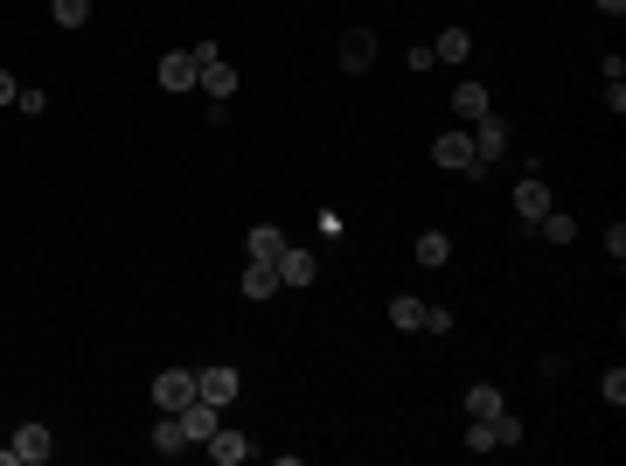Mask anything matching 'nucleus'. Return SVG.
<instances>
[{"instance_id": "cd10ccee", "label": "nucleus", "mask_w": 626, "mask_h": 466, "mask_svg": "<svg viewBox=\"0 0 626 466\" xmlns=\"http://www.w3.org/2000/svg\"><path fill=\"white\" fill-rule=\"evenodd\" d=\"M599 390H606V404H626V369H606V383H599Z\"/></svg>"}, {"instance_id": "0eeeda50", "label": "nucleus", "mask_w": 626, "mask_h": 466, "mask_svg": "<svg viewBox=\"0 0 626 466\" xmlns=\"http://www.w3.org/2000/svg\"><path fill=\"white\" fill-rule=\"evenodd\" d=\"M202 453H209V460H216V466H244V460H251V453H258V446H251L244 432H230V425H216V432L202 439Z\"/></svg>"}, {"instance_id": "2eb2a0df", "label": "nucleus", "mask_w": 626, "mask_h": 466, "mask_svg": "<svg viewBox=\"0 0 626 466\" xmlns=\"http://www.w3.org/2000/svg\"><path fill=\"white\" fill-rule=\"evenodd\" d=\"M244 251H251V258H265V265H279V251H286V237H279V223H251V237H244Z\"/></svg>"}, {"instance_id": "412c9836", "label": "nucleus", "mask_w": 626, "mask_h": 466, "mask_svg": "<svg viewBox=\"0 0 626 466\" xmlns=\"http://www.w3.org/2000/svg\"><path fill=\"white\" fill-rule=\"evenodd\" d=\"M446 258H453V237L446 230H425L418 237V265H446Z\"/></svg>"}, {"instance_id": "393cba45", "label": "nucleus", "mask_w": 626, "mask_h": 466, "mask_svg": "<svg viewBox=\"0 0 626 466\" xmlns=\"http://www.w3.org/2000/svg\"><path fill=\"white\" fill-rule=\"evenodd\" d=\"M494 446H522V418H515V411L494 418Z\"/></svg>"}, {"instance_id": "f8f14e48", "label": "nucleus", "mask_w": 626, "mask_h": 466, "mask_svg": "<svg viewBox=\"0 0 626 466\" xmlns=\"http://www.w3.org/2000/svg\"><path fill=\"white\" fill-rule=\"evenodd\" d=\"M369 63H376V35H369V28H348V35H341V70L362 77Z\"/></svg>"}, {"instance_id": "a211bd4d", "label": "nucleus", "mask_w": 626, "mask_h": 466, "mask_svg": "<svg viewBox=\"0 0 626 466\" xmlns=\"http://www.w3.org/2000/svg\"><path fill=\"white\" fill-rule=\"evenodd\" d=\"M467 418H487V425L501 418V390H494V383H473L467 390Z\"/></svg>"}, {"instance_id": "4468645a", "label": "nucleus", "mask_w": 626, "mask_h": 466, "mask_svg": "<svg viewBox=\"0 0 626 466\" xmlns=\"http://www.w3.org/2000/svg\"><path fill=\"white\" fill-rule=\"evenodd\" d=\"M147 446H154L160 460H174V453H188V432H181V418H174V411H160V425H154V439H147Z\"/></svg>"}, {"instance_id": "5701e85b", "label": "nucleus", "mask_w": 626, "mask_h": 466, "mask_svg": "<svg viewBox=\"0 0 626 466\" xmlns=\"http://www.w3.org/2000/svg\"><path fill=\"white\" fill-rule=\"evenodd\" d=\"M467 453H494V425L487 418H467V439H460Z\"/></svg>"}, {"instance_id": "4be33fe9", "label": "nucleus", "mask_w": 626, "mask_h": 466, "mask_svg": "<svg viewBox=\"0 0 626 466\" xmlns=\"http://www.w3.org/2000/svg\"><path fill=\"white\" fill-rule=\"evenodd\" d=\"M49 14H56V28H84L91 21V0H49Z\"/></svg>"}, {"instance_id": "aec40b11", "label": "nucleus", "mask_w": 626, "mask_h": 466, "mask_svg": "<svg viewBox=\"0 0 626 466\" xmlns=\"http://www.w3.org/2000/svg\"><path fill=\"white\" fill-rule=\"evenodd\" d=\"M536 237H550V244H571V237H578V223H571L564 209H550V216H536Z\"/></svg>"}, {"instance_id": "39448f33", "label": "nucleus", "mask_w": 626, "mask_h": 466, "mask_svg": "<svg viewBox=\"0 0 626 466\" xmlns=\"http://www.w3.org/2000/svg\"><path fill=\"white\" fill-rule=\"evenodd\" d=\"M160 91H195V77H202V63H195V49H167L160 56Z\"/></svg>"}, {"instance_id": "6e6552de", "label": "nucleus", "mask_w": 626, "mask_h": 466, "mask_svg": "<svg viewBox=\"0 0 626 466\" xmlns=\"http://www.w3.org/2000/svg\"><path fill=\"white\" fill-rule=\"evenodd\" d=\"M313 279H320V258H313V251H300V244H286V251H279V286H293V293H300V286H313Z\"/></svg>"}, {"instance_id": "a878e982", "label": "nucleus", "mask_w": 626, "mask_h": 466, "mask_svg": "<svg viewBox=\"0 0 626 466\" xmlns=\"http://www.w3.org/2000/svg\"><path fill=\"white\" fill-rule=\"evenodd\" d=\"M313 230H320V237H327V244H341V230H348V223H341V216H334V209H320V216H313Z\"/></svg>"}, {"instance_id": "b1692460", "label": "nucleus", "mask_w": 626, "mask_h": 466, "mask_svg": "<svg viewBox=\"0 0 626 466\" xmlns=\"http://www.w3.org/2000/svg\"><path fill=\"white\" fill-rule=\"evenodd\" d=\"M14 112H21V119H42V112H49V98H42L35 84H21V91H14Z\"/></svg>"}, {"instance_id": "423d86ee", "label": "nucleus", "mask_w": 626, "mask_h": 466, "mask_svg": "<svg viewBox=\"0 0 626 466\" xmlns=\"http://www.w3.org/2000/svg\"><path fill=\"white\" fill-rule=\"evenodd\" d=\"M154 404H160V411L195 404V369H160V376H154Z\"/></svg>"}, {"instance_id": "f257e3e1", "label": "nucleus", "mask_w": 626, "mask_h": 466, "mask_svg": "<svg viewBox=\"0 0 626 466\" xmlns=\"http://www.w3.org/2000/svg\"><path fill=\"white\" fill-rule=\"evenodd\" d=\"M432 160H439V167H453V174H467V181H480V174H487V167L473 160V133H467V126H446V133L432 140Z\"/></svg>"}, {"instance_id": "bb28decb", "label": "nucleus", "mask_w": 626, "mask_h": 466, "mask_svg": "<svg viewBox=\"0 0 626 466\" xmlns=\"http://www.w3.org/2000/svg\"><path fill=\"white\" fill-rule=\"evenodd\" d=\"M606 258H613V265L626 258V223H606Z\"/></svg>"}, {"instance_id": "1a4fd4ad", "label": "nucleus", "mask_w": 626, "mask_h": 466, "mask_svg": "<svg viewBox=\"0 0 626 466\" xmlns=\"http://www.w3.org/2000/svg\"><path fill=\"white\" fill-rule=\"evenodd\" d=\"M195 91H202L209 105H230V98H237V70H230V63L216 56V63H202V77H195Z\"/></svg>"}, {"instance_id": "f3484780", "label": "nucleus", "mask_w": 626, "mask_h": 466, "mask_svg": "<svg viewBox=\"0 0 626 466\" xmlns=\"http://www.w3.org/2000/svg\"><path fill=\"white\" fill-rule=\"evenodd\" d=\"M390 327L418 334V327H425V300H418V293H397V300H390Z\"/></svg>"}, {"instance_id": "c85d7f7f", "label": "nucleus", "mask_w": 626, "mask_h": 466, "mask_svg": "<svg viewBox=\"0 0 626 466\" xmlns=\"http://www.w3.org/2000/svg\"><path fill=\"white\" fill-rule=\"evenodd\" d=\"M14 91H21V84H14V77H7V70H0V112H7V105H14Z\"/></svg>"}, {"instance_id": "20e7f679", "label": "nucleus", "mask_w": 626, "mask_h": 466, "mask_svg": "<svg viewBox=\"0 0 626 466\" xmlns=\"http://www.w3.org/2000/svg\"><path fill=\"white\" fill-rule=\"evenodd\" d=\"M467 133H473V160H480V167L501 160V147H508V119H501V112H480Z\"/></svg>"}, {"instance_id": "f03ea898", "label": "nucleus", "mask_w": 626, "mask_h": 466, "mask_svg": "<svg viewBox=\"0 0 626 466\" xmlns=\"http://www.w3.org/2000/svg\"><path fill=\"white\" fill-rule=\"evenodd\" d=\"M550 209H557L550 181H543V174H522V181H515V216H522V223L536 230V216H550Z\"/></svg>"}, {"instance_id": "9d476101", "label": "nucleus", "mask_w": 626, "mask_h": 466, "mask_svg": "<svg viewBox=\"0 0 626 466\" xmlns=\"http://www.w3.org/2000/svg\"><path fill=\"white\" fill-rule=\"evenodd\" d=\"M174 418H181V432H188V446H202V439H209V432L223 425V411H216L209 397H195V404H181Z\"/></svg>"}, {"instance_id": "c756f323", "label": "nucleus", "mask_w": 626, "mask_h": 466, "mask_svg": "<svg viewBox=\"0 0 626 466\" xmlns=\"http://www.w3.org/2000/svg\"><path fill=\"white\" fill-rule=\"evenodd\" d=\"M592 7H599V14H626V0H592Z\"/></svg>"}, {"instance_id": "7ed1b4c3", "label": "nucleus", "mask_w": 626, "mask_h": 466, "mask_svg": "<svg viewBox=\"0 0 626 466\" xmlns=\"http://www.w3.org/2000/svg\"><path fill=\"white\" fill-rule=\"evenodd\" d=\"M237 390H244V376H237L230 362H216V369H195V397H209L216 411H223V404H237Z\"/></svg>"}, {"instance_id": "ddd939ff", "label": "nucleus", "mask_w": 626, "mask_h": 466, "mask_svg": "<svg viewBox=\"0 0 626 466\" xmlns=\"http://www.w3.org/2000/svg\"><path fill=\"white\" fill-rule=\"evenodd\" d=\"M237 286H244V300H272V293H279V265H265V258H251Z\"/></svg>"}, {"instance_id": "9b49d317", "label": "nucleus", "mask_w": 626, "mask_h": 466, "mask_svg": "<svg viewBox=\"0 0 626 466\" xmlns=\"http://www.w3.org/2000/svg\"><path fill=\"white\" fill-rule=\"evenodd\" d=\"M49 453H56L49 425H21V432H14V466H42Z\"/></svg>"}, {"instance_id": "6ab92c4d", "label": "nucleus", "mask_w": 626, "mask_h": 466, "mask_svg": "<svg viewBox=\"0 0 626 466\" xmlns=\"http://www.w3.org/2000/svg\"><path fill=\"white\" fill-rule=\"evenodd\" d=\"M432 56H446V63H467V56H473V35H467V28H446V35L432 42Z\"/></svg>"}, {"instance_id": "dca6fc26", "label": "nucleus", "mask_w": 626, "mask_h": 466, "mask_svg": "<svg viewBox=\"0 0 626 466\" xmlns=\"http://www.w3.org/2000/svg\"><path fill=\"white\" fill-rule=\"evenodd\" d=\"M480 112H487V84H460V91H453V119H460V126H473V119H480Z\"/></svg>"}]
</instances>
